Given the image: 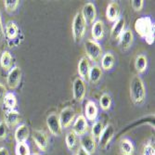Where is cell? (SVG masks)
Instances as JSON below:
<instances>
[{
  "label": "cell",
  "mask_w": 155,
  "mask_h": 155,
  "mask_svg": "<svg viewBox=\"0 0 155 155\" xmlns=\"http://www.w3.org/2000/svg\"><path fill=\"white\" fill-rule=\"evenodd\" d=\"M135 30L140 37L145 39L148 45H152L154 43L155 26L150 17L138 18L135 21Z\"/></svg>",
  "instance_id": "obj_1"
},
{
  "label": "cell",
  "mask_w": 155,
  "mask_h": 155,
  "mask_svg": "<svg viewBox=\"0 0 155 155\" xmlns=\"http://www.w3.org/2000/svg\"><path fill=\"white\" fill-rule=\"evenodd\" d=\"M146 89L142 79L138 75H134L130 82V97L134 104H140L144 101Z\"/></svg>",
  "instance_id": "obj_2"
},
{
  "label": "cell",
  "mask_w": 155,
  "mask_h": 155,
  "mask_svg": "<svg viewBox=\"0 0 155 155\" xmlns=\"http://www.w3.org/2000/svg\"><path fill=\"white\" fill-rule=\"evenodd\" d=\"M87 22L84 20L81 12H78L75 14L74 18L73 25H72V32H73V36L74 39V42L79 43L84 38V35H86L87 31Z\"/></svg>",
  "instance_id": "obj_3"
},
{
  "label": "cell",
  "mask_w": 155,
  "mask_h": 155,
  "mask_svg": "<svg viewBox=\"0 0 155 155\" xmlns=\"http://www.w3.org/2000/svg\"><path fill=\"white\" fill-rule=\"evenodd\" d=\"M84 49L87 56V59L92 61H98L101 59L102 56V48L98 42L93 39H87L84 43Z\"/></svg>",
  "instance_id": "obj_4"
},
{
  "label": "cell",
  "mask_w": 155,
  "mask_h": 155,
  "mask_svg": "<svg viewBox=\"0 0 155 155\" xmlns=\"http://www.w3.org/2000/svg\"><path fill=\"white\" fill-rule=\"evenodd\" d=\"M47 126L49 130V132L55 136V137H60L62 134V126L61 124L60 119H59V115L55 112H52L50 114L48 117H47Z\"/></svg>",
  "instance_id": "obj_5"
},
{
  "label": "cell",
  "mask_w": 155,
  "mask_h": 155,
  "mask_svg": "<svg viewBox=\"0 0 155 155\" xmlns=\"http://www.w3.org/2000/svg\"><path fill=\"white\" fill-rule=\"evenodd\" d=\"M114 133H115V129L111 124H108L106 126H104L101 135L100 136V137H98V139H97L98 140V146H100L101 149L105 150L109 146V144L111 141V139L114 137Z\"/></svg>",
  "instance_id": "obj_6"
},
{
  "label": "cell",
  "mask_w": 155,
  "mask_h": 155,
  "mask_svg": "<svg viewBox=\"0 0 155 155\" xmlns=\"http://www.w3.org/2000/svg\"><path fill=\"white\" fill-rule=\"evenodd\" d=\"M76 112L73 107H66L61 110L59 115V119L62 128H69L74 122Z\"/></svg>",
  "instance_id": "obj_7"
},
{
  "label": "cell",
  "mask_w": 155,
  "mask_h": 155,
  "mask_svg": "<svg viewBox=\"0 0 155 155\" xmlns=\"http://www.w3.org/2000/svg\"><path fill=\"white\" fill-rule=\"evenodd\" d=\"M21 69L18 66H15L9 70L7 76V84L8 88L15 89L19 87L21 80Z\"/></svg>",
  "instance_id": "obj_8"
},
{
  "label": "cell",
  "mask_w": 155,
  "mask_h": 155,
  "mask_svg": "<svg viewBox=\"0 0 155 155\" xmlns=\"http://www.w3.org/2000/svg\"><path fill=\"white\" fill-rule=\"evenodd\" d=\"M32 137L37 148L42 151H47L48 145H49V140L47 133L43 130H34L32 134Z\"/></svg>",
  "instance_id": "obj_9"
},
{
  "label": "cell",
  "mask_w": 155,
  "mask_h": 155,
  "mask_svg": "<svg viewBox=\"0 0 155 155\" xmlns=\"http://www.w3.org/2000/svg\"><path fill=\"white\" fill-rule=\"evenodd\" d=\"M87 93V86L86 83L80 77H77L73 84V94L74 98L76 101H83Z\"/></svg>",
  "instance_id": "obj_10"
},
{
  "label": "cell",
  "mask_w": 155,
  "mask_h": 155,
  "mask_svg": "<svg viewBox=\"0 0 155 155\" xmlns=\"http://www.w3.org/2000/svg\"><path fill=\"white\" fill-rule=\"evenodd\" d=\"M81 14H82L84 20L86 21L87 24H93L96 21L97 10H96V7L93 3L89 2L84 5L83 7Z\"/></svg>",
  "instance_id": "obj_11"
},
{
  "label": "cell",
  "mask_w": 155,
  "mask_h": 155,
  "mask_svg": "<svg viewBox=\"0 0 155 155\" xmlns=\"http://www.w3.org/2000/svg\"><path fill=\"white\" fill-rule=\"evenodd\" d=\"M88 130V124L87 121L84 117V115H79L76 117V119L74 122L73 125V131L76 134L78 137H82L84 134H87Z\"/></svg>",
  "instance_id": "obj_12"
},
{
  "label": "cell",
  "mask_w": 155,
  "mask_h": 155,
  "mask_svg": "<svg viewBox=\"0 0 155 155\" xmlns=\"http://www.w3.org/2000/svg\"><path fill=\"white\" fill-rule=\"evenodd\" d=\"M80 144H81L80 148H82L84 150L88 152L90 155L96 151L97 142H96V139L91 136V134L90 135L84 134V136H82L80 139Z\"/></svg>",
  "instance_id": "obj_13"
},
{
  "label": "cell",
  "mask_w": 155,
  "mask_h": 155,
  "mask_svg": "<svg viewBox=\"0 0 155 155\" xmlns=\"http://www.w3.org/2000/svg\"><path fill=\"white\" fill-rule=\"evenodd\" d=\"M106 18L110 22H115L120 18V6L117 2H110L106 9Z\"/></svg>",
  "instance_id": "obj_14"
},
{
  "label": "cell",
  "mask_w": 155,
  "mask_h": 155,
  "mask_svg": "<svg viewBox=\"0 0 155 155\" xmlns=\"http://www.w3.org/2000/svg\"><path fill=\"white\" fill-rule=\"evenodd\" d=\"M29 136L30 130L25 124H20L16 128L15 133H14V137H15L17 143H26L28 138H29Z\"/></svg>",
  "instance_id": "obj_15"
},
{
  "label": "cell",
  "mask_w": 155,
  "mask_h": 155,
  "mask_svg": "<svg viewBox=\"0 0 155 155\" xmlns=\"http://www.w3.org/2000/svg\"><path fill=\"white\" fill-rule=\"evenodd\" d=\"M105 34V28H104V22L101 20H97L92 24L91 28V35L93 37V40L100 41L102 40Z\"/></svg>",
  "instance_id": "obj_16"
},
{
  "label": "cell",
  "mask_w": 155,
  "mask_h": 155,
  "mask_svg": "<svg viewBox=\"0 0 155 155\" xmlns=\"http://www.w3.org/2000/svg\"><path fill=\"white\" fill-rule=\"evenodd\" d=\"M134 42V35L131 30H124L119 38V45L123 50H128Z\"/></svg>",
  "instance_id": "obj_17"
},
{
  "label": "cell",
  "mask_w": 155,
  "mask_h": 155,
  "mask_svg": "<svg viewBox=\"0 0 155 155\" xmlns=\"http://www.w3.org/2000/svg\"><path fill=\"white\" fill-rule=\"evenodd\" d=\"M125 27V21L124 18H119L111 27L110 30V37L114 40H119L120 36L124 31Z\"/></svg>",
  "instance_id": "obj_18"
},
{
  "label": "cell",
  "mask_w": 155,
  "mask_h": 155,
  "mask_svg": "<svg viewBox=\"0 0 155 155\" xmlns=\"http://www.w3.org/2000/svg\"><path fill=\"white\" fill-rule=\"evenodd\" d=\"M90 61L87 57H83L79 61L78 63V74L81 79L84 81L86 79H88V74L90 70Z\"/></svg>",
  "instance_id": "obj_19"
},
{
  "label": "cell",
  "mask_w": 155,
  "mask_h": 155,
  "mask_svg": "<svg viewBox=\"0 0 155 155\" xmlns=\"http://www.w3.org/2000/svg\"><path fill=\"white\" fill-rule=\"evenodd\" d=\"M98 114V110L97 104L92 101H88L86 104V108H84V117L88 121H95Z\"/></svg>",
  "instance_id": "obj_20"
},
{
  "label": "cell",
  "mask_w": 155,
  "mask_h": 155,
  "mask_svg": "<svg viewBox=\"0 0 155 155\" xmlns=\"http://www.w3.org/2000/svg\"><path fill=\"white\" fill-rule=\"evenodd\" d=\"M21 120L20 112L16 110H8L5 114V123L8 126H16Z\"/></svg>",
  "instance_id": "obj_21"
},
{
  "label": "cell",
  "mask_w": 155,
  "mask_h": 155,
  "mask_svg": "<svg viewBox=\"0 0 155 155\" xmlns=\"http://www.w3.org/2000/svg\"><path fill=\"white\" fill-rule=\"evenodd\" d=\"M120 150L123 155H133L135 152V147L132 141L128 138H122L119 143Z\"/></svg>",
  "instance_id": "obj_22"
},
{
  "label": "cell",
  "mask_w": 155,
  "mask_h": 155,
  "mask_svg": "<svg viewBox=\"0 0 155 155\" xmlns=\"http://www.w3.org/2000/svg\"><path fill=\"white\" fill-rule=\"evenodd\" d=\"M5 34L9 40L16 39L19 35V27L13 21H8L5 26Z\"/></svg>",
  "instance_id": "obj_23"
},
{
  "label": "cell",
  "mask_w": 155,
  "mask_h": 155,
  "mask_svg": "<svg viewBox=\"0 0 155 155\" xmlns=\"http://www.w3.org/2000/svg\"><path fill=\"white\" fill-rule=\"evenodd\" d=\"M148 67V59L145 55L140 54L137 56V58L135 60V68L136 71L138 74H142L146 71V69Z\"/></svg>",
  "instance_id": "obj_24"
},
{
  "label": "cell",
  "mask_w": 155,
  "mask_h": 155,
  "mask_svg": "<svg viewBox=\"0 0 155 155\" xmlns=\"http://www.w3.org/2000/svg\"><path fill=\"white\" fill-rule=\"evenodd\" d=\"M102 76V69L98 65H93L90 67L89 74H88V80L92 84H97L101 80Z\"/></svg>",
  "instance_id": "obj_25"
},
{
  "label": "cell",
  "mask_w": 155,
  "mask_h": 155,
  "mask_svg": "<svg viewBox=\"0 0 155 155\" xmlns=\"http://www.w3.org/2000/svg\"><path fill=\"white\" fill-rule=\"evenodd\" d=\"M114 56L112 55L110 52H108L104 54L101 58V68L105 71H110L112 69L114 65Z\"/></svg>",
  "instance_id": "obj_26"
},
{
  "label": "cell",
  "mask_w": 155,
  "mask_h": 155,
  "mask_svg": "<svg viewBox=\"0 0 155 155\" xmlns=\"http://www.w3.org/2000/svg\"><path fill=\"white\" fill-rule=\"evenodd\" d=\"M3 103L5 105V108L8 110H15V108L17 107V97L11 92H8L7 95L4 97Z\"/></svg>",
  "instance_id": "obj_27"
},
{
  "label": "cell",
  "mask_w": 155,
  "mask_h": 155,
  "mask_svg": "<svg viewBox=\"0 0 155 155\" xmlns=\"http://www.w3.org/2000/svg\"><path fill=\"white\" fill-rule=\"evenodd\" d=\"M12 56L8 51H4L0 58V65L5 71H9L12 68Z\"/></svg>",
  "instance_id": "obj_28"
},
{
  "label": "cell",
  "mask_w": 155,
  "mask_h": 155,
  "mask_svg": "<svg viewBox=\"0 0 155 155\" xmlns=\"http://www.w3.org/2000/svg\"><path fill=\"white\" fill-rule=\"evenodd\" d=\"M65 143H66L67 148L70 150H73L75 148L77 144V136L73 130L67 133L66 137H65Z\"/></svg>",
  "instance_id": "obj_29"
},
{
  "label": "cell",
  "mask_w": 155,
  "mask_h": 155,
  "mask_svg": "<svg viewBox=\"0 0 155 155\" xmlns=\"http://www.w3.org/2000/svg\"><path fill=\"white\" fill-rule=\"evenodd\" d=\"M103 128H104L103 122L101 120L96 121L91 127V136L95 139H98V137H100V136L101 135V133L103 131Z\"/></svg>",
  "instance_id": "obj_30"
},
{
  "label": "cell",
  "mask_w": 155,
  "mask_h": 155,
  "mask_svg": "<svg viewBox=\"0 0 155 155\" xmlns=\"http://www.w3.org/2000/svg\"><path fill=\"white\" fill-rule=\"evenodd\" d=\"M100 106L103 110H109L111 106V97L109 94L104 93L100 98Z\"/></svg>",
  "instance_id": "obj_31"
},
{
  "label": "cell",
  "mask_w": 155,
  "mask_h": 155,
  "mask_svg": "<svg viewBox=\"0 0 155 155\" xmlns=\"http://www.w3.org/2000/svg\"><path fill=\"white\" fill-rule=\"evenodd\" d=\"M16 155H31L30 147L27 143H17L15 147Z\"/></svg>",
  "instance_id": "obj_32"
},
{
  "label": "cell",
  "mask_w": 155,
  "mask_h": 155,
  "mask_svg": "<svg viewBox=\"0 0 155 155\" xmlns=\"http://www.w3.org/2000/svg\"><path fill=\"white\" fill-rule=\"evenodd\" d=\"M20 5L19 0H5L4 1V7L8 13H12L16 11L18 7Z\"/></svg>",
  "instance_id": "obj_33"
},
{
  "label": "cell",
  "mask_w": 155,
  "mask_h": 155,
  "mask_svg": "<svg viewBox=\"0 0 155 155\" xmlns=\"http://www.w3.org/2000/svg\"><path fill=\"white\" fill-rule=\"evenodd\" d=\"M142 155H155L154 145H152L150 142L146 143L142 148Z\"/></svg>",
  "instance_id": "obj_34"
},
{
  "label": "cell",
  "mask_w": 155,
  "mask_h": 155,
  "mask_svg": "<svg viewBox=\"0 0 155 155\" xmlns=\"http://www.w3.org/2000/svg\"><path fill=\"white\" fill-rule=\"evenodd\" d=\"M8 126L7 124L2 121L0 122V139H5L8 136Z\"/></svg>",
  "instance_id": "obj_35"
},
{
  "label": "cell",
  "mask_w": 155,
  "mask_h": 155,
  "mask_svg": "<svg viewBox=\"0 0 155 155\" xmlns=\"http://www.w3.org/2000/svg\"><path fill=\"white\" fill-rule=\"evenodd\" d=\"M131 6L135 11H140L143 8L144 6V1L143 0H132L131 1Z\"/></svg>",
  "instance_id": "obj_36"
},
{
  "label": "cell",
  "mask_w": 155,
  "mask_h": 155,
  "mask_svg": "<svg viewBox=\"0 0 155 155\" xmlns=\"http://www.w3.org/2000/svg\"><path fill=\"white\" fill-rule=\"evenodd\" d=\"M8 91H7V87L4 86L3 84L0 83V104H1L4 101V97L7 95Z\"/></svg>",
  "instance_id": "obj_37"
},
{
  "label": "cell",
  "mask_w": 155,
  "mask_h": 155,
  "mask_svg": "<svg viewBox=\"0 0 155 155\" xmlns=\"http://www.w3.org/2000/svg\"><path fill=\"white\" fill-rule=\"evenodd\" d=\"M4 35V27L2 23V18H1V11H0V38Z\"/></svg>",
  "instance_id": "obj_38"
},
{
  "label": "cell",
  "mask_w": 155,
  "mask_h": 155,
  "mask_svg": "<svg viewBox=\"0 0 155 155\" xmlns=\"http://www.w3.org/2000/svg\"><path fill=\"white\" fill-rule=\"evenodd\" d=\"M75 155H90V154L88 152H87L86 150H84L82 148H79L77 150V153Z\"/></svg>",
  "instance_id": "obj_39"
},
{
  "label": "cell",
  "mask_w": 155,
  "mask_h": 155,
  "mask_svg": "<svg viewBox=\"0 0 155 155\" xmlns=\"http://www.w3.org/2000/svg\"><path fill=\"white\" fill-rule=\"evenodd\" d=\"M0 155H9V152L7 148L1 147L0 148Z\"/></svg>",
  "instance_id": "obj_40"
},
{
  "label": "cell",
  "mask_w": 155,
  "mask_h": 155,
  "mask_svg": "<svg viewBox=\"0 0 155 155\" xmlns=\"http://www.w3.org/2000/svg\"><path fill=\"white\" fill-rule=\"evenodd\" d=\"M32 155H41V154H39V153H34V154H32Z\"/></svg>",
  "instance_id": "obj_41"
},
{
  "label": "cell",
  "mask_w": 155,
  "mask_h": 155,
  "mask_svg": "<svg viewBox=\"0 0 155 155\" xmlns=\"http://www.w3.org/2000/svg\"><path fill=\"white\" fill-rule=\"evenodd\" d=\"M74 155H75V154H74Z\"/></svg>",
  "instance_id": "obj_42"
}]
</instances>
